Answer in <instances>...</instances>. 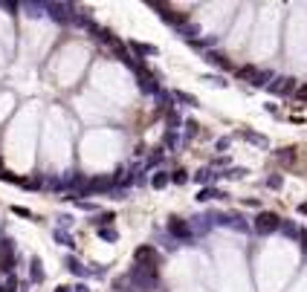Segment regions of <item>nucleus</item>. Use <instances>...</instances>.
Returning <instances> with one entry per match:
<instances>
[{"label":"nucleus","instance_id":"1","mask_svg":"<svg viewBox=\"0 0 307 292\" xmlns=\"http://www.w3.org/2000/svg\"><path fill=\"white\" fill-rule=\"evenodd\" d=\"M131 286H136V292H154V286L160 283V272L157 269H145V266H134L131 272Z\"/></svg>","mask_w":307,"mask_h":292},{"label":"nucleus","instance_id":"2","mask_svg":"<svg viewBox=\"0 0 307 292\" xmlns=\"http://www.w3.org/2000/svg\"><path fill=\"white\" fill-rule=\"evenodd\" d=\"M165 229H168V234H171L177 243H183V246H191V243H194L191 223L183 220V217H177V214H174V217H168V226H165Z\"/></svg>","mask_w":307,"mask_h":292},{"label":"nucleus","instance_id":"3","mask_svg":"<svg viewBox=\"0 0 307 292\" xmlns=\"http://www.w3.org/2000/svg\"><path fill=\"white\" fill-rule=\"evenodd\" d=\"M134 263L136 266H145V269H157V266H160V252H157L151 243L136 246L134 249Z\"/></svg>","mask_w":307,"mask_h":292},{"label":"nucleus","instance_id":"4","mask_svg":"<svg viewBox=\"0 0 307 292\" xmlns=\"http://www.w3.org/2000/svg\"><path fill=\"white\" fill-rule=\"evenodd\" d=\"M46 12H49V18L55 23H72L75 15H79V9L72 3H46Z\"/></svg>","mask_w":307,"mask_h":292},{"label":"nucleus","instance_id":"5","mask_svg":"<svg viewBox=\"0 0 307 292\" xmlns=\"http://www.w3.org/2000/svg\"><path fill=\"white\" fill-rule=\"evenodd\" d=\"M278 226H281V217L275 211H258V217L252 223V229L258 234H272V231H278Z\"/></svg>","mask_w":307,"mask_h":292},{"label":"nucleus","instance_id":"6","mask_svg":"<svg viewBox=\"0 0 307 292\" xmlns=\"http://www.w3.org/2000/svg\"><path fill=\"white\" fill-rule=\"evenodd\" d=\"M272 96H293L296 93V78H290V75H275V78L267 84Z\"/></svg>","mask_w":307,"mask_h":292},{"label":"nucleus","instance_id":"7","mask_svg":"<svg viewBox=\"0 0 307 292\" xmlns=\"http://www.w3.org/2000/svg\"><path fill=\"white\" fill-rule=\"evenodd\" d=\"M136 78H139V90L142 93H160V72H151L148 67H142V70L136 72Z\"/></svg>","mask_w":307,"mask_h":292},{"label":"nucleus","instance_id":"8","mask_svg":"<svg viewBox=\"0 0 307 292\" xmlns=\"http://www.w3.org/2000/svg\"><path fill=\"white\" fill-rule=\"evenodd\" d=\"M110 188H113V179H110V177H90L87 182H84V188H82V197L105 194V191H110Z\"/></svg>","mask_w":307,"mask_h":292},{"label":"nucleus","instance_id":"9","mask_svg":"<svg viewBox=\"0 0 307 292\" xmlns=\"http://www.w3.org/2000/svg\"><path fill=\"white\" fill-rule=\"evenodd\" d=\"M217 177H220V174H217L215 168H200L191 179H194V182H197L200 188H212V185H215V179H217Z\"/></svg>","mask_w":307,"mask_h":292},{"label":"nucleus","instance_id":"10","mask_svg":"<svg viewBox=\"0 0 307 292\" xmlns=\"http://www.w3.org/2000/svg\"><path fill=\"white\" fill-rule=\"evenodd\" d=\"M203 58H206L212 67H217V70H232V61H229L223 52H217V49H209V52H203Z\"/></svg>","mask_w":307,"mask_h":292},{"label":"nucleus","instance_id":"11","mask_svg":"<svg viewBox=\"0 0 307 292\" xmlns=\"http://www.w3.org/2000/svg\"><path fill=\"white\" fill-rule=\"evenodd\" d=\"M238 136H241L244 142H249V145H255V148H270V139L261 136V133L249 130V127H246V130H238Z\"/></svg>","mask_w":307,"mask_h":292},{"label":"nucleus","instance_id":"12","mask_svg":"<svg viewBox=\"0 0 307 292\" xmlns=\"http://www.w3.org/2000/svg\"><path fill=\"white\" fill-rule=\"evenodd\" d=\"M194 200H197V203H209V200H226V191H217L215 185H212V188H200Z\"/></svg>","mask_w":307,"mask_h":292},{"label":"nucleus","instance_id":"13","mask_svg":"<svg viewBox=\"0 0 307 292\" xmlns=\"http://www.w3.org/2000/svg\"><path fill=\"white\" fill-rule=\"evenodd\" d=\"M29 281H32V283L44 281V266H41V257H29Z\"/></svg>","mask_w":307,"mask_h":292},{"label":"nucleus","instance_id":"14","mask_svg":"<svg viewBox=\"0 0 307 292\" xmlns=\"http://www.w3.org/2000/svg\"><path fill=\"white\" fill-rule=\"evenodd\" d=\"M217 44V35H209V38H194V41H189L191 49H200V52H209L212 46Z\"/></svg>","mask_w":307,"mask_h":292},{"label":"nucleus","instance_id":"15","mask_svg":"<svg viewBox=\"0 0 307 292\" xmlns=\"http://www.w3.org/2000/svg\"><path fill=\"white\" fill-rule=\"evenodd\" d=\"M131 52H136V55H160V49L154 44H142V41H131Z\"/></svg>","mask_w":307,"mask_h":292},{"label":"nucleus","instance_id":"16","mask_svg":"<svg viewBox=\"0 0 307 292\" xmlns=\"http://www.w3.org/2000/svg\"><path fill=\"white\" fill-rule=\"evenodd\" d=\"M12 257H15V240L0 237V260H12Z\"/></svg>","mask_w":307,"mask_h":292},{"label":"nucleus","instance_id":"17","mask_svg":"<svg viewBox=\"0 0 307 292\" xmlns=\"http://www.w3.org/2000/svg\"><path fill=\"white\" fill-rule=\"evenodd\" d=\"M151 185L154 188H168V185H171V174H165V171H154V174H151Z\"/></svg>","mask_w":307,"mask_h":292},{"label":"nucleus","instance_id":"18","mask_svg":"<svg viewBox=\"0 0 307 292\" xmlns=\"http://www.w3.org/2000/svg\"><path fill=\"white\" fill-rule=\"evenodd\" d=\"M272 156H275L281 165H293V162H296V148H281V151H275Z\"/></svg>","mask_w":307,"mask_h":292},{"label":"nucleus","instance_id":"19","mask_svg":"<svg viewBox=\"0 0 307 292\" xmlns=\"http://www.w3.org/2000/svg\"><path fill=\"white\" fill-rule=\"evenodd\" d=\"M180 145V130H165L163 136V151H174Z\"/></svg>","mask_w":307,"mask_h":292},{"label":"nucleus","instance_id":"20","mask_svg":"<svg viewBox=\"0 0 307 292\" xmlns=\"http://www.w3.org/2000/svg\"><path fill=\"white\" fill-rule=\"evenodd\" d=\"M171 96H174V101H180V104H186V107H197V98L191 96V93H183V90H174Z\"/></svg>","mask_w":307,"mask_h":292},{"label":"nucleus","instance_id":"21","mask_svg":"<svg viewBox=\"0 0 307 292\" xmlns=\"http://www.w3.org/2000/svg\"><path fill=\"white\" fill-rule=\"evenodd\" d=\"M20 9H27L29 18H41L46 9V3H20Z\"/></svg>","mask_w":307,"mask_h":292},{"label":"nucleus","instance_id":"22","mask_svg":"<svg viewBox=\"0 0 307 292\" xmlns=\"http://www.w3.org/2000/svg\"><path fill=\"white\" fill-rule=\"evenodd\" d=\"M113 220H116V214H113V211H99V214H96V220H90V223H93V226H99V229H105V226H110Z\"/></svg>","mask_w":307,"mask_h":292},{"label":"nucleus","instance_id":"23","mask_svg":"<svg viewBox=\"0 0 307 292\" xmlns=\"http://www.w3.org/2000/svg\"><path fill=\"white\" fill-rule=\"evenodd\" d=\"M209 229H212V223H209V217H197V220L191 223V234H206Z\"/></svg>","mask_w":307,"mask_h":292},{"label":"nucleus","instance_id":"24","mask_svg":"<svg viewBox=\"0 0 307 292\" xmlns=\"http://www.w3.org/2000/svg\"><path fill=\"white\" fill-rule=\"evenodd\" d=\"M272 78H275V75H272L270 70H258V75L252 78V84H255V87H267V84H270Z\"/></svg>","mask_w":307,"mask_h":292},{"label":"nucleus","instance_id":"25","mask_svg":"<svg viewBox=\"0 0 307 292\" xmlns=\"http://www.w3.org/2000/svg\"><path fill=\"white\" fill-rule=\"evenodd\" d=\"M189 171H186V168H174L171 171V182H174V185H186V182H189Z\"/></svg>","mask_w":307,"mask_h":292},{"label":"nucleus","instance_id":"26","mask_svg":"<svg viewBox=\"0 0 307 292\" xmlns=\"http://www.w3.org/2000/svg\"><path fill=\"white\" fill-rule=\"evenodd\" d=\"M278 231H281V234H287L290 240H293V237H298V226H296V223H290V220H281Z\"/></svg>","mask_w":307,"mask_h":292},{"label":"nucleus","instance_id":"27","mask_svg":"<svg viewBox=\"0 0 307 292\" xmlns=\"http://www.w3.org/2000/svg\"><path fill=\"white\" fill-rule=\"evenodd\" d=\"M255 75H258V67H252V64H244V67H238V78L252 81Z\"/></svg>","mask_w":307,"mask_h":292},{"label":"nucleus","instance_id":"28","mask_svg":"<svg viewBox=\"0 0 307 292\" xmlns=\"http://www.w3.org/2000/svg\"><path fill=\"white\" fill-rule=\"evenodd\" d=\"M20 185L29 188V191H35V188H44L46 185V179L44 177H29V179H20Z\"/></svg>","mask_w":307,"mask_h":292},{"label":"nucleus","instance_id":"29","mask_svg":"<svg viewBox=\"0 0 307 292\" xmlns=\"http://www.w3.org/2000/svg\"><path fill=\"white\" fill-rule=\"evenodd\" d=\"M177 32H180V35L186 38V41H194V38L200 35V29L194 26V23H186V26H180V29H177Z\"/></svg>","mask_w":307,"mask_h":292},{"label":"nucleus","instance_id":"30","mask_svg":"<svg viewBox=\"0 0 307 292\" xmlns=\"http://www.w3.org/2000/svg\"><path fill=\"white\" fill-rule=\"evenodd\" d=\"M163 156H165V151H163V148H154V151L148 153V168H157V165L163 162Z\"/></svg>","mask_w":307,"mask_h":292},{"label":"nucleus","instance_id":"31","mask_svg":"<svg viewBox=\"0 0 307 292\" xmlns=\"http://www.w3.org/2000/svg\"><path fill=\"white\" fill-rule=\"evenodd\" d=\"M55 243H58V246H75V243H72V237L70 234H67V231H61V229H55Z\"/></svg>","mask_w":307,"mask_h":292},{"label":"nucleus","instance_id":"32","mask_svg":"<svg viewBox=\"0 0 307 292\" xmlns=\"http://www.w3.org/2000/svg\"><path fill=\"white\" fill-rule=\"evenodd\" d=\"M99 237L108 240V243H116V240H119V231L110 229V226H105V229H99Z\"/></svg>","mask_w":307,"mask_h":292},{"label":"nucleus","instance_id":"33","mask_svg":"<svg viewBox=\"0 0 307 292\" xmlns=\"http://www.w3.org/2000/svg\"><path fill=\"white\" fill-rule=\"evenodd\" d=\"M180 124H183V119H180V113L177 110H168V130H180Z\"/></svg>","mask_w":307,"mask_h":292},{"label":"nucleus","instance_id":"34","mask_svg":"<svg viewBox=\"0 0 307 292\" xmlns=\"http://www.w3.org/2000/svg\"><path fill=\"white\" fill-rule=\"evenodd\" d=\"M67 269H70V272H75V275H87V269H84L82 263H79V257H67Z\"/></svg>","mask_w":307,"mask_h":292},{"label":"nucleus","instance_id":"35","mask_svg":"<svg viewBox=\"0 0 307 292\" xmlns=\"http://www.w3.org/2000/svg\"><path fill=\"white\" fill-rule=\"evenodd\" d=\"M281 185H284V177H281V174H270V177H267V188L281 191Z\"/></svg>","mask_w":307,"mask_h":292},{"label":"nucleus","instance_id":"36","mask_svg":"<svg viewBox=\"0 0 307 292\" xmlns=\"http://www.w3.org/2000/svg\"><path fill=\"white\" fill-rule=\"evenodd\" d=\"M223 177L226 179H244L246 177V168H229V171H223Z\"/></svg>","mask_w":307,"mask_h":292},{"label":"nucleus","instance_id":"37","mask_svg":"<svg viewBox=\"0 0 307 292\" xmlns=\"http://www.w3.org/2000/svg\"><path fill=\"white\" fill-rule=\"evenodd\" d=\"M197 127H200V124H197V122H191V119L186 122V142H191L194 136H197Z\"/></svg>","mask_w":307,"mask_h":292},{"label":"nucleus","instance_id":"38","mask_svg":"<svg viewBox=\"0 0 307 292\" xmlns=\"http://www.w3.org/2000/svg\"><path fill=\"white\" fill-rule=\"evenodd\" d=\"M203 81H209L212 87H226V84H229V81H223L220 75H203Z\"/></svg>","mask_w":307,"mask_h":292},{"label":"nucleus","instance_id":"39","mask_svg":"<svg viewBox=\"0 0 307 292\" xmlns=\"http://www.w3.org/2000/svg\"><path fill=\"white\" fill-rule=\"evenodd\" d=\"M12 214H18V217H32V211H29L27 205H12Z\"/></svg>","mask_w":307,"mask_h":292},{"label":"nucleus","instance_id":"40","mask_svg":"<svg viewBox=\"0 0 307 292\" xmlns=\"http://www.w3.org/2000/svg\"><path fill=\"white\" fill-rule=\"evenodd\" d=\"M15 289H18V278H9V281L0 286V292H15Z\"/></svg>","mask_w":307,"mask_h":292},{"label":"nucleus","instance_id":"41","mask_svg":"<svg viewBox=\"0 0 307 292\" xmlns=\"http://www.w3.org/2000/svg\"><path fill=\"white\" fill-rule=\"evenodd\" d=\"M229 145H232V139H226V136H223V139L215 142V151H229Z\"/></svg>","mask_w":307,"mask_h":292},{"label":"nucleus","instance_id":"42","mask_svg":"<svg viewBox=\"0 0 307 292\" xmlns=\"http://www.w3.org/2000/svg\"><path fill=\"white\" fill-rule=\"evenodd\" d=\"M0 179H3V182H18V185H20V177H15V174H9V171H3Z\"/></svg>","mask_w":307,"mask_h":292},{"label":"nucleus","instance_id":"43","mask_svg":"<svg viewBox=\"0 0 307 292\" xmlns=\"http://www.w3.org/2000/svg\"><path fill=\"white\" fill-rule=\"evenodd\" d=\"M298 240H301V249H304V255H307V231L304 229H298Z\"/></svg>","mask_w":307,"mask_h":292},{"label":"nucleus","instance_id":"44","mask_svg":"<svg viewBox=\"0 0 307 292\" xmlns=\"http://www.w3.org/2000/svg\"><path fill=\"white\" fill-rule=\"evenodd\" d=\"M12 263H15V257H12V260H0V269H3V272H12Z\"/></svg>","mask_w":307,"mask_h":292},{"label":"nucleus","instance_id":"45","mask_svg":"<svg viewBox=\"0 0 307 292\" xmlns=\"http://www.w3.org/2000/svg\"><path fill=\"white\" fill-rule=\"evenodd\" d=\"M296 98H301V101H307V87H296Z\"/></svg>","mask_w":307,"mask_h":292},{"label":"nucleus","instance_id":"46","mask_svg":"<svg viewBox=\"0 0 307 292\" xmlns=\"http://www.w3.org/2000/svg\"><path fill=\"white\" fill-rule=\"evenodd\" d=\"M58 223H61L64 229H67V226H70V223H72V217H70V214H64V217H61V220H58Z\"/></svg>","mask_w":307,"mask_h":292},{"label":"nucleus","instance_id":"47","mask_svg":"<svg viewBox=\"0 0 307 292\" xmlns=\"http://www.w3.org/2000/svg\"><path fill=\"white\" fill-rule=\"evenodd\" d=\"M72 292H90V289H87L84 283H75V286H72Z\"/></svg>","mask_w":307,"mask_h":292},{"label":"nucleus","instance_id":"48","mask_svg":"<svg viewBox=\"0 0 307 292\" xmlns=\"http://www.w3.org/2000/svg\"><path fill=\"white\" fill-rule=\"evenodd\" d=\"M298 214H304L307 217V203H298Z\"/></svg>","mask_w":307,"mask_h":292},{"label":"nucleus","instance_id":"49","mask_svg":"<svg viewBox=\"0 0 307 292\" xmlns=\"http://www.w3.org/2000/svg\"><path fill=\"white\" fill-rule=\"evenodd\" d=\"M55 292H72V286H64V283H61V286H58Z\"/></svg>","mask_w":307,"mask_h":292},{"label":"nucleus","instance_id":"50","mask_svg":"<svg viewBox=\"0 0 307 292\" xmlns=\"http://www.w3.org/2000/svg\"><path fill=\"white\" fill-rule=\"evenodd\" d=\"M3 171H6V168H3V160H0V174H3Z\"/></svg>","mask_w":307,"mask_h":292}]
</instances>
